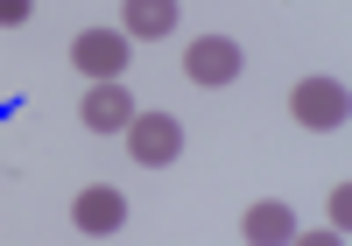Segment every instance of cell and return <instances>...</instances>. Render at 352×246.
Masks as SVG:
<instances>
[{
	"mask_svg": "<svg viewBox=\"0 0 352 246\" xmlns=\"http://www.w3.org/2000/svg\"><path fill=\"white\" fill-rule=\"evenodd\" d=\"M289 113H296L310 134H338L345 120H352V91L338 78H303L296 91H289Z\"/></svg>",
	"mask_w": 352,
	"mask_h": 246,
	"instance_id": "6da1fadb",
	"label": "cell"
},
{
	"mask_svg": "<svg viewBox=\"0 0 352 246\" xmlns=\"http://www.w3.org/2000/svg\"><path fill=\"white\" fill-rule=\"evenodd\" d=\"M127 148L141 169H169L184 155V127H176V113H134L127 120Z\"/></svg>",
	"mask_w": 352,
	"mask_h": 246,
	"instance_id": "7a4b0ae2",
	"label": "cell"
},
{
	"mask_svg": "<svg viewBox=\"0 0 352 246\" xmlns=\"http://www.w3.org/2000/svg\"><path fill=\"white\" fill-rule=\"evenodd\" d=\"M127 43H134L127 28H85V36L71 43V64L92 78V85H99V78H120V71H127Z\"/></svg>",
	"mask_w": 352,
	"mask_h": 246,
	"instance_id": "3957f363",
	"label": "cell"
},
{
	"mask_svg": "<svg viewBox=\"0 0 352 246\" xmlns=\"http://www.w3.org/2000/svg\"><path fill=\"white\" fill-rule=\"evenodd\" d=\"M184 71H190V85H232L240 78V43L232 36H197L184 49Z\"/></svg>",
	"mask_w": 352,
	"mask_h": 246,
	"instance_id": "277c9868",
	"label": "cell"
},
{
	"mask_svg": "<svg viewBox=\"0 0 352 246\" xmlns=\"http://www.w3.org/2000/svg\"><path fill=\"white\" fill-rule=\"evenodd\" d=\"M71 219H78V232L113 239V232L127 225V197L113 190V183H92V190H78V211H71Z\"/></svg>",
	"mask_w": 352,
	"mask_h": 246,
	"instance_id": "5b68a950",
	"label": "cell"
},
{
	"mask_svg": "<svg viewBox=\"0 0 352 246\" xmlns=\"http://www.w3.org/2000/svg\"><path fill=\"white\" fill-rule=\"evenodd\" d=\"M127 120H134V91L120 78H99L92 91H85V127L92 134H120Z\"/></svg>",
	"mask_w": 352,
	"mask_h": 246,
	"instance_id": "8992f818",
	"label": "cell"
},
{
	"mask_svg": "<svg viewBox=\"0 0 352 246\" xmlns=\"http://www.w3.org/2000/svg\"><path fill=\"white\" fill-rule=\"evenodd\" d=\"M240 232H247L254 246H282V239H296V211L268 197V204H254L247 219H240Z\"/></svg>",
	"mask_w": 352,
	"mask_h": 246,
	"instance_id": "52a82bcc",
	"label": "cell"
},
{
	"mask_svg": "<svg viewBox=\"0 0 352 246\" xmlns=\"http://www.w3.org/2000/svg\"><path fill=\"white\" fill-rule=\"evenodd\" d=\"M176 14H184V8H176V0H127V36H169V28H176Z\"/></svg>",
	"mask_w": 352,
	"mask_h": 246,
	"instance_id": "ba28073f",
	"label": "cell"
},
{
	"mask_svg": "<svg viewBox=\"0 0 352 246\" xmlns=\"http://www.w3.org/2000/svg\"><path fill=\"white\" fill-rule=\"evenodd\" d=\"M28 14H36V0H0V28H21Z\"/></svg>",
	"mask_w": 352,
	"mask_h": 246,
	"instance_id": "9c48e42d",
	"label": "cell"
}]
</instances>
